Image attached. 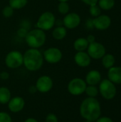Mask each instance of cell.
<instances>
[{"mask_svg":"<svg viewBox=\"0 0 121 122\" xmlns=\"http://www.w3.org/2000/svg\"><path fill=\"white\" fill-rule=\"evenodd\" d=\"M0 122H11V118L7 113L0 112Z\"/></svg>","mask_w":121,"mask_h":122,"instance_id":"4316f807","label":"cell"},{"mask_svg":"<svg viewBox=\"0 0 121 122\" xmlns=\"http://www.w3.org/2000/svg\"><path fill=\"white\" fill-rule=\"evenodd\" d=\"M25 122H38L36 119H33V118H29V119H27Z\"/></svg>","mask_w":121,"mask_h":122,"instance_id":"836d02e7","label":"cell"},{"mask_svg":"<svg viewBox=\"0 0 121 122\" xmlns=\"http://www.w3.org/2000/svg\"><path fill=\"white\" fill-rule=\"evenodd\" d=\"M56 22L55 16L50 11H46L43 13L37 21L36 26L38 29L43 31H48L52 29Z\"/></svg>","mask_w":121,"mask_h":122,"instance_id":"5b68a950","label":"cell"},{"mask_svg":"<svg viewBox=\"0 0 121 122\" xmlns=\"http://www.w3.org/2000/svg\"><path fill=\"white\" fill-rule=\"evenodd\" d=\"M84 4L88 5V6H91V5H94L98 3V0H81Z\"/></svg>","mask_w":121,"mask_h":122,"instance_id":"f546056e","label":"cell"},{"mask_svg":"<svg viewBox=\"0 0 121 122\" xmlns=\"http://www.w3.org/2000/svg\"><path fill=\"white\" fill-rule=\"evenodd\" d=\"M24 62L23 54L18 51H10L5 58L6 65L11 69H16L21 66Z\"/></svg>","mask_w":121,"mask_h":122,"instance_id":"8992f818","label":"cell"},{"mask_svg":"<svg viewBox=\"0 0 121 122\" xmlns=\"http://www.w3.org/2000/svg\"><path fill=\"white\" fill-rule=\"evenodd\" d=\"M46 39L44 31L40 29H35L27 33L26 36V42L29 46L33 49H38L42 46Z\"/></svg>","mask_w":121,"mask_h":122,"instance_id":"3957f363","label":"cell"},{"mask_svg":"<svg viewBox=\"0 0 121 122\" xmlns=\"http://www.w3.org/2000/svg\"><path fill=\"white\" fill-rule=\"evenodd\" d=\"M69 5L67 2L61 1L58 6V10L61 14H66L69 11Z\"/></svg>","mask_w":121,"mask_h":122,"instance_id":"d4e9b609","label":"cell"},{"mask_svg":"<svg viewBox=\"0 0 121 122\" xmlns=\"http://www.w3.org/2000/svg\"><path fill=\"white\" fill-rule=\"evenodd\" d=\"M89 43L88 42L86 38L81 37L77 39L73 43V47L77 51H84L87 49Z\"/></svg>","mask_w":121,"mask_h":122,"instance_id":"e0dca14e","label":"cell"},{"mask_svg":"<svg viewBox=\"0 0 121 122\" xmlns=\"http://www.w3.org/2000/svg\"><path fill=\"white\" fill-rule=\"evenodd\" d=\"M67 34V31L66 27H63L62 26H58L56 27L52 32L53 37L56 40H61L63 39Z\"/></svg>","mask_w":121,"mask_h":122,"instance_id":"d6986e66","label":"cell"},{"mask_svg":"<svg viewBox=\"0 0 121 122\" xmlns=\"http://www.w3.org/2000/svg\"><path fill=\"white\" fill-rule=\"evenodd\" d=\"M9 74L8 72L6 71H2L1 73H0V78L3 80H6L7 79H9Z\"/></svg>","mask_w":121,"mask_h":122,"instance_id":"4dcf8cb0","label":"cell"},{"mask_svg":"<svg viewBox=\"0 0 121 122\" xmlns=\"http://www.w3.org/2000/svg\"><path fill=\"white\" fill-rule=\"evenodd\" d=\"M98 91L101 96L106 100H111L113 99L117 92L115 84L111 81L108 79H103L101 81Z\"/></svg>","mask_w":121,"mask_h":122,"instance_id":"277c9868","label":"cell"},{"mask_svg":"<svg viewBox=\"0 0 121 122\" xmlns=\"http://www.w3.org/2000/svg\"><path fill=\"white\" fill-rule=\"evenodd\" d=\"M102 64L106 68L109 69L110 68L113 67L116 63L115 56L111 54H106L102 58Z\"/></svg>","mask_w":121,"mask_h":122,"instance_id":"ac0fdd59","label":"cell"},{"mask_svg":"<svg viewBox=\"0 0 121 122\" xmlns=\"http://www.w3.org/2000/svg\"><path fill=\"white\" fill-rule=\"evenodd\" d=\"M46 122H58V118L55 114H49L46 118Z\"/></svg>","mask_w":121,"mask_h":122,"instance_id":"83f0119b","label":"cell"},{"mask_svg":"<svg viewBox=\"0 0 121 122\" xmlns=\"http://www.w3.org/2000/svg\"><path fill=\"white\" fill-rule=\"evenodd\" d=\"M108 79L113 84H121V66H113L108 71Z\"/></svg>","mask_w":121,"mask_h":122,"instance_id":"9a60e30c","label":"cell"},{"mask_svg":"<svg viewBox=\"0 0 121 122\" xmlns=\"http://www.w3.org/2000/svg\"><path fill=\"white\" fill-rule=\"evenodd\" d=\"M76 64L81 67H86L90 65L91 58L88 53L85 51H78L74 56Z\"/></svg>","mask_w":121,"mask_h":122,"instance_id":"4fadbf2b","label":"cell"},{"mask_svg":"<svg viewBox=\"0 0 121 122\" xmlns=\"http://www.w3.org/2000/svg\"><path fill=\"white\" fill-rule=\"evenodd\" d=\"M96 122H113V121L107 117H99Z\"/></svg>","mask_w":121,"mask_h":122,"instance_id":"f1b7e54d","label":"cell"},{"mask_svg":"<svg viewBox=\"0 0 121 122\" xmlns=\"http://www.w3.org/2000/svg\"><path fill=\"white\" fill-rule=\"evenodd\" d=\"M62 52L58 48H49L44 53V59L49 64H56L61 61Z\"/></svg>","mask_w":121,"mask_h":122,"instance_id":"9c48e42d","label":"cell"},{"mask_svg":"<svg viewBox=\"0 0 121 122\" xmlns=\"http://www.w3.org/2000/svg\"><path fill=\"white\" fill-rule=\"evenodd\" d=\"M36 87L37 91L46 93L49 92L53 87V81L51 77L48 76H42L39 77L36 81Z\"/></svg>","mask_w":121,"mask_h":122,"instance_id":"8fae6325","label":"cell"},{"mask_svg":"<svg viewBox=\"0 0 121 122\" xmlns=\"http://www.w3.org/2000/svg\"><path fill=\"white\" fill-rule=\"evenodd\" d=\"M89 13L92 16L97 17L101 14V9L97 4L94 5H91L90 6V8H89Z\"/></svg>","mask_w":121,"mask_h":122,"instance_id":"cb8c5ba5","label":"cell"},{"mask_svg":"<svg viewBox=\"0 0 121 122\" xmlns=\"http://www.w3.org/2000/svg\"><path fill=\"white\" fill-rule=\"evenodd\" d=\"M80 114L86 120L92 122H96L101 117V114L99 102L96 98H86L81 104Z\"/></svg>","mask_w":121,"mask_h":122,"instance_id":"6da1fadb","label":"cell"},{"mask_svg":"<svg viewBox=\"0 0 121 122\" xmlns=\"http://www.w3.org/2000/svg\"><path fill=\"white\" fill-rule=\"evenodd\" d=\"M11 99V92L6 87H0V104H5Z\"/></svg>","mask_w":121,"mask_h":122,"instance_id":"ffe728a7","label":"cell"},{"mask_svg":"<svg viewBox=\"0 0 121 122\" xmlns=\"http://www.w3.org/2000/svg\"><path fill=\"white\" fill-rule=\"evenodd\" d=\"M87 51L90 57L93 59H101L106 54V49L104 45L96 41L89 44Z\"/></svg>","mask_w":121,"mask_h":122,"instance_id":"ba28073f","label":"cell"},{"mask_svg":"<svg viewBox=\"0 0 121 122\" xmlns=\"http://www.w3.org/2000/svg\"><path fill=\"white\" fill-rule=\"evenodd\" d=\"M25 67L31 71H37L41 69L44 63V56L41 51L37 49L31 48L23 55Z\"/></svg>","mask_w":121,"mask_h":122,"instance_id":"7a4b0ae2","label":"cell"},{"mask_svg":"<svg viewBox=\"0 0 121 122\" xmlns=\"http://www.w3.org/2000/svg\"><path fill=\"white\" fill-rule=\"evenodd\" d=\"M85 92L86 93V94L88 95V97L95 98L96 97L98 96L99 91H98V89L96 86L89 85L88 86H86V89L85 90Z\"/></svg>","mask_w":121,"mask_h":122,"instance_id":"603a6c76","label":"cell"},{"mask_svg":"<svg viewBox=\"0 0 121 122\" xmlns=\"http://www.w3.org/2000/svg\"><path fill=\"white\" fill-rule=\"evenodd\" d=\"M13 13H14V9H12L9 5L6 6L2 10V14H3L4 16L6 18H9V17L11 16Z\"/></svg>","mask_w":121,"mask_h":122,"instance_id":"484cf974","label":"cell"},{"mask_svg":"<svg viewBox=\"0 0 121 122\" xmlns=\"http://www.w3.org/2000/svg\"><path fill=\"white\" fill-rule=\"evenodd\" d=\"M101 73L97 70H91L87 74L85 81L88 85L96 86L101 82Z\"/></svg>","mask_w":121,"mask_h":122,"instance_id":"2e32d148","label":"cell"},{"mask_svg":"<svg viewBox=\"0 0 121 122\" xmlns=\"http://www.w3.org/2000/svg\"><path fill=\"white\" fill-rule=\"evenodd\" d=\"M98 5L103 10H111L115 6V0H98Z\"/></svg>","mask_w":121,"mask_h":122,"instance_id":"44dd1931","label":"cell"},{"mask_svg":"<svg viewBox=\"0 0 121 122\" xmlns=\"http://www.w3.org/2000/svg\"><path fill=\"white\" fill-rule=\"evenodd\" d=\"M90 122V121H87V120H86V122Z\"/></svg>","mask_w":121,"mask_h":122,"instance_id":"d590c367","label":"cell"},{"mask_svg":"<svg viewBox=\"0 0 121 122\" xmlns=\"http://www.w3.org/2000/svg\"><path fill=\"white\" fill-rule=\"evenodd\" d=\"M8 103H9L8 107L9 110L14 113H17L21 112L24 109L25 104L24 99L19 97H16L11 99Z\"/></svg>","mask_w":121,"mask_h":122,"instance_id":"5bb4252c","label":"cell"},{"mask_svg":"<svg viewBox=\"0 0 121 122\" xmlns=\"http://www.w3.org/2000/svg\"><path fill=\"white\" fill-rule=\"evenodd\" d=\"M86 86V83L83 79L80 78H75L68 83V90L71 94L78 96L85 92Z\"/></svg>","mask_w":121,"mask_h":122,"instance_id":"52a82bcc","label":"cell"},{"mask_svg":"<svg viewBox=\"0 0 121 122\" xmlns=\"http://www.w3.org/2000/svg\"><path fill=\"white\" fill-rule=\"evenodd\" d=\"M28 2V0H9V6L14 9L24 8Z\"/></svg>","mask_w":121,"mask_h":122,"instance_id":"7402d4cb","label":"cell"},{"mask_svg":"<svg viewBox=\"0 0 121 122\" xmlns=\"http://www.w3.org/2000/svg\"><path fill=\"white\" fill-rule=\"evenodd\" d=\"M58 1H59L60 2H61V1H65V2H67L68 0H58Z\"/></svg>","mask_w":121,"mask_h":122,"instance_id":"e575fe53","label":"cell"},{"mask_svg":"<svg viewBox=\"0 0 121 122\" xmlns=\"http://www.w3.org/2000/svg\"><path fill=\"white\" fill-rule=\"evenodd\" d=\"M93 27L100 31L108 29L111 25V19L108 15L101 14L93 19Z\"/></svg>","mask_w":121,"mask_h":122,"instance_id":"30bf717a","label":"cell"},{"mask_svg":"<svg viewBox=\"0 0 121 122\" xmlns=\"http://www.w3.org/2000/svg\"><path fill=\"white\" fill-rule=\"evenodd\" d=\"M86 39H87V41H88V42L89 44H91V43L96 41V37H95L93 35H92V34L88 35V36H87Z\"/></svg>","mask_w":121,"mask_h":122,"instance_id":"1f68e13d","label":"cell"},{"mask_svg":"<svg viewBox=\"0 0 121 122\" xmlns=\"http://www.w3.org/2000/svg\"><path fill=\"white\" fill-rule=\"evenodd\" d=\"M81 23V17L76 13H69L65 16L63 20V24L65 27L69 29L76 28Z\"/></svg>","mask_w":121,"mask_h":122,"instance_id":"7c38bea8","label":"cell"},{"mask_svg":"<svg viewBox=\"0 0 121 122\" xmlns=\"http://www.w3.org/2000/svg\"><path fill=\"white\" fill-rule=\"evenodd\" d=\"M29 92H30V93L34 94V92H36L37 91V89H36V86H31V87L29 89Z\"/></svg>","mask_w":121,"mask_h":122,"instance_id":"d6a6232c","label":"cell"}]
</instances>
